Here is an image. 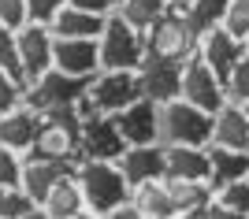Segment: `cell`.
<instances>
[{
  "label": "cell",
  "instance_id": "42",
  "mask_svg": "<svg viewBox=\"0 0 249 219\" xmlns=\"http://www.w3.org/2000/svg\"><path fill=\"white\" fill-rule=\"evenodd\" d=\"M145 219H175V216H145Z\"/></svg>",
  "mask_w": 249,
  "mask_h": 219
},
{
  "label": "cell",
  "instance_id": "28",
  "mask_svg": "<svg viewBox=\"0 0 249 219\" xmlns=\"http://www.w3.org/2000/svg\"><path fill=\"white\" fill-rule=\"evenodd\" d=\"M223 97H227V104H249V56H242L231 74L223 78Z\"/></svg>",
  "mask_w": 249,
  "mask_h": 219
},
{
  "label": "cell",
  "instance_id": "40",
  "mask_svg": "<svg viewBox=\"0 0 249 219\" xmlns=\"http://www.w3.org/2000/svg\"><path fill=\"white\" fill-rule=\"evenodd\" d=\"M22 219H49V216H45V212H41V208H34V212H30V216H22Z\"/></svg>",
  "mask_w": 249,
  "mask_h": 219
},
{
  "label": "cell",
  "instance_id": "39",
  "mask_svg": "<svg viewBox=\"0 0 249 219\" xmlns=\"http://www.w3.org/2000/svg\"><path fill=\"white\" fill-rule=\"evenodd\" d=\"M175 219H208V208H194V212H182Z\"/></svg>",
  "mask_w": 249,
  "mask_h": 219
},
{
  "label": "cell",
  "instance_id": "19",
  "mask_svg": "<svg viewBox=\"0 0 249 219\" xmlns=\"http://www.w3.org/2000/svg\"><path fill=\"white\" fill-rule=\"evenodd\" d=\"M37 119L41 115L30 112V108H15V112L0 115V149H11V152L26 156L34 134H37Z\"/></svg>",
  "mask_w": 249,
  "mask_h": 219
},
{
  "label": "cell",
  "instance_id": "22",
  "mask_svg": "<svg viewBox=\"0 0 249 219\" xmlns=\"http://www.w3.org/2000/svg\"><path fill=\"white\" fill-rule=\"evenodd\" d=\"M41 212H45L49 219H78V216L86 212L82 193H78V186H74V178H71V175L63 178V182H56V189L45 197Z\"/></svg>",
  "mask_w": 249,
  "mask_h": 219
},
{
  "label": "cell",
  "instance_id": "10",
  "mask_svg": "<svg viewBox=\"0 0 249 219\" xmlns=\"http://www.w3.org/2000/svg\"><path fill=\"white\" fill-rule=\"evenodd\" d=\"M52 37L49 26H34L26 22L22 30H15V49H19V67L26 82H37L45 71H52Z\"/></svg>",
  "mask_w": 249,
  "mask_h": 219
},
{
  "label": "cell",
  "instance_id": "26",
  "mask_svg": "<svg viewBox=\"0 0 249 219\" xmlns=\"http://www.w3.org/2000/svg\"><path fill=\"white\" fill-rule=\"evenodd\" d=\"M227 4L231 0H186V11H190V26H194V34H208L216 30L219 22H223V15H227Z\"/></svg>",
  "mask_w": 249,
  "mask_h": 219
},
{
  "label": "cell",
  "instance_id": "34",
  "mask_svg": "<svg viewBox=\"0 0 249 219\" xmlns=\"http://www.w3.org/2000/svg\"><path fill=\"white\" fill-rule=\"evenodd\" d=\"M0 26L4 30H22L26 26V0H0Z\"/></svg>",
  "mask_w": 249,
  "mask_h": 219
},
{
  "label": "cell",
  "instance_id": "5",
  "mask_svg": "<svg viewBox=\"0 0 249 219\" xmlns=\"http://www.w3.org/2000/svg\"><path fill=\"white\" fill-rule=\"evenodd\" d=\"M89 89V78H67L60 71H45L37 82L22 85V108L45 115L56 112V108H74Z\"/></svg>",
  "mask_w": 249,
  "mask_h": 219
},
{
  "label": "cell",
  "instance_id": "11",
  "mask_svg": "<svg viewBox=\"0 0 249 219\" xmlns=\"http://www.w3.org/2000/svg\"><path fill=\"white\" fill-rule=\"evenodd\" d=\"M178 82H182V63H167V60H142L138 67V85H142V97L149 104H171L178 101Z\"/></svg>",
  "mask_w": 249,
  "mask_h": 219
},
{
  "label": "cell",
  "instance_id": "38",
  "mask_svg": "<svg viewBox=\"0 0 249 219\" xmlns=\"http://www.w3.org/2000/svg\"><path fill=\"white\" fill-rule=\"evenodd\" d=\"M208 219H249V216H238V212H227L219 204H208Z\"/></svg>",
  "mask_w": 249,
  "mask_h": 219
},
{
  "label": "cell",
  "instance_id": "46",
  "mask_svg": "<svg viewBox=\"0 0 249 219\" xmlns=\"http://www.w3.org/2000/svg\"><path fill=\"white\" fill-rule=\"evenodd\" d=\"M164 4H175V0H164Z\"/></svg>",
  "mask_w": 249,
  "mask_h": 219
},
{
  "label": "cell",
  "instance_id": "48",
  "mask_svg": "<svg viewBox=\"0 0 249 219\" xmlns=\"http://www.w3.org/2000/svg\"><path fill=\"white\" fill-rule=\"evenodd\" d=\"M246 152H249V149H246Z\"/></svg>",
  "mask_w": 249,
  "mask_h": 219
},
{
  "label": "cell",
  "instance_id": "3",
  "mask_svg": "<svg viewBox=\"0 0 249 219\" xmlns=\"http://www.w3.org/2000/svg\"><path fill=\"white\" fill-rule=\"evenodd\" d=\"M208 141H212V115L182 104V101H171V104L156 108V145L208 149Z\"/></svg>",
  "mask_w": 249,
  "mask_h": 219
},
{
  "label": "cell",
  "instance_id": "35",
  "mask_svg": "<svg viewBox=\"0 0 249 219\" xmlns=\"http://www.w3.org/2000/svg\"><path fill=\"white\" fill-rule=\"evenodd\" d=\"M15 108H22V85L11 82L8 74L0 71V115L15 112Z\"/></svg>",
  "mask_w": 249,
  "mask_h": 219
},
{
  "label": "cell",
  "instance_id": "41",
  "mask_svg": "<svg viewBox=\"0 0 249 219\" xmlns=\"http://www.w3.org/2000/svg\"><path fill=\"white\" fill-rule=\"evenodd\" d=\"M78 219H104V216H89V212H82V216H78Z\"/></svg>",
  "mask_w": 249,
  "mask_h": 219
},
{
  "label": "cell",
  "instance_id": "29",
  "mask_svg": "<svg viewBox=\"0 0 249 219\" xmlns=\"http://www.w3.org/2000/svg\"><path fill=\"white\" fill-rule=\"evenodd\" d=\"M219 30L246 45V37H249V0H231L227 15H223V22H219Z\"/></svg>",
  "mask_w": 249,
  "mask_h": 219
},
{
  "label": "cell",
  "instance_id": "25",
  "mask_svg": "<svg viewBox=\"0 0 249 219\" xmlns=\"http://www.w3.org/2000/svg\"><path fill=\"white\" fill-rule=\"evenodd\" d=\"M164 0H123L119 8H115V15L130 26V30H138V34H145L149 26H153L160 15H164Z\"/></svg>",
  "mask_w": 249,
  "mask_h": 219
},
{
  "label": "cell",
  "instance_id": "43",
  "mask_svg": "<svg viewBox=\"0 0 249 219\" xmlns=\"http://www.w3.org/2000/svg\"><path fill=\"white\" fill-rule=\"evenodd\" d=\"M119 4H123V0H112V11H115V8H119Z\"/></svg>",
  "mask_w": 249,
  "mask_h": 219
},
{
  "label": "cell",
  "instance_id": "15",
  "mask_svg": "<svg viewBox=\"0 0 249 219\" xmlns=\"http://www.w3.org/2000/svg\"><path fill=\"white\" fill-rule=\"evenodd\" d=\"M74 167L67 164H41V160H22V178H19V189L26 193V197L41 208L45 197H49L52 189H56V182H63V178L71 175Z\"/></svg>",
  "mask_w": 249,
  "mask_h": 219
},
{
  "label": "cell",
  "instance_id": "36",
  "mask_svg": "<svg viewBox=\"0 0 249 219\" xmlns=\"http://www.w3.org/2000/svg\"><path fill=\"white\" fill-rule=\"evenodd\" d=\"M67 8L86 11V15H101V19H108V15H112V0H67Z\"/></svg>",
  "mask_w": 249,
  "mask_h": 219
},
{
  "label": "cell",
  "instance_id": "14",
  "mask_svg": "<svg viewBox=\"0 0 249 219\" xmlns=\"http://www.w3.org/2000/svg\"><path fill=\"white\" fill-rule=\"evenodd\" d=\"M52 71L67 78H93L101 71L97 41H52Z\"/></svg>",
  "mask_w": 249,
  "mask_h": 219
},
{
  "label": "cell",
  "instance_id": "21",
  "mask_svg": "<svg viewBox=\"0 0 249 219\" xmlns=\"http://www.w3.org/2000/svg\"><path fill=\"white\" fill-rule=\"evenodd\" d=\"M208 186H227L249 175V152H234V149H216L208 145Z\"/></svg>",
  "mask_w": 249,
  "mask_h": 219
},
{
  "label": "cell",
  "instance_id": "13",
  "mask_svg": "<svg viewBox=\"0 0 249 219\" xmlns=\"http://www.w3.org/2000/svg\"><path fill=\"white\" fill-rule=\"evenodd\" d=\"M115 167L123 171L126 186H145V182H160L164 178V145H126V152L115 160Z\"/></svg>",
  "mask_w": 249,
  "mask_h": 219
},
{
  "label": "cell",
  "instance_id": "18",
  "mask_svg": "<svg viewBox=\"0 0 249 219\" xmlns=\"http://www.w3.org/2000/svg\"><path fill=\"white\" fill-rule=\"evenodd\" d=\"M208 149H164V178L175 182H208Z\"/></svg>",
  "mask_w": 249,
  "mask_h": 219
},
{
  "label": "cell",
  "instance_id": "4",
  "mask_svg": "<svg viewBox=\"0 0 249 219\" xmlns=\"http://www.w3.org/2000/svg\"><path fill=\"white\" fill-rule=\"evenodd\" d=\"M145 60V41L142 34L130 30L119 15H108L104 19V30L97 37V63L101 71H138Z\"/></svg>",
  "mask_w": 249,
  "mask_h": 219
},
{
  "label": "cell",
  "instance_id": "31",
  "mask_svg": "<svg viewBox=\"0 0 249 219\" xmlns=\"http://www.w3.org/2000/svg\"><path fill=\"white\" fill-rule=\"evenodd\" d=\"M34 208H37V204H34L19 186L0 189V219H22V216H30Z\"/></svg>",
  "mask_w": 249,
  "mask_h": 219
},
{
  "label": "cell",
  "instance_id": "1",
  "mask_svg": "<svg viewBox=\"0 0 249 219\" xmlns=\"http://www.w3.org/2000/svg\"><path fill=\"white\" fill-rule=\"evenodd\" d=\"M78 130H82V115L74 108H56L37 119V134L22 160H41V164H67L74 167L82 160L78 152Z\"/></svg>",
  "mask_w": 249,
  "mask_h": 219
},
{
  "label": "cell",
  "instance_id": "7",
  "mask_svg": "<svg viewBox=\"0 0 249 219\" xmlns=\"http://www.w3.org/2000/svg\"><path fill=\"white\" fill-rule=\"evenodd\" d=\"M142 41H145V56L149 60H167V63H186L190 56L197 52V34L190 22H178V19H160L142 34Z\"/></svg>",
  "mask_w": 249,
  "mask_h": 219
},
{
  "label": "cell",
  "instance_id": "33",
  "mask_svg": "<svg viewBox=\"0 0 249 219\" xmlns=\"http://www.w3.org/2000/svg\"><path fill=\"white\" fill-rule=\"evenodd\" d=\"M19 178H22V156L11 149H0V189L19 186Z\"/></svg>",
  "mask_w": 249,
  "mask_h": 219
},
{
  "label": "cell",
  "instance_id": "9",
  "mask_svg": "<svg viewBox=\"0 0 249 219\" xmlns=\"http://www.w3.org/2000/svg\"><path fill=\"white\" fill-rule=\"evenodd\" d=\"M78 152H82V160H93V164H115L123 156L126 141H123V134H119L112 115H89V119H82Z\"/></svg>",
  "mask_w": 249,
  "mask_h": 219
},
{
  "label": "cell",
  "instance_id": "30",
  "mask_svg": "<svg viewBox=\"0 0 249 219\" xmlns=\"http://www.w3.org/2000/svg\"><path fill=\"white\" fill-rule=\"evenodd\" d=\"M0 71L8 74L11 82L26 85V78H22V67H19V49H15V34L4 30V26H0Z\"/></svg>",
  "mask_w": 249,
  "mask_h": 219
},
{
  "label": "cell",
  "instance_id": "17",
  "mask_svg": "<svg viewBox=\"0 0 249 219\" xmlns=\"http://www.w3.org/2000/svg\"><path fill=\"white\" fill-rule=\"evenodd\" d=\"M208 145L234 149V152H246L249 149V119L238 104H223L212 115V141Z\"/></svg>",
  "mask_w": 249,
  "mask_h": 219
},
{
  "label": "cell",
  "instance_id": "45",
  "mask_svg": "<svg viewBox=\"0 0 249 219\" xmlns=\"http://www.w3.org/2000/svg\"><path fill=\"white\" fill-rule=\"evenodd\" d=\"M246 56H249V37H246Z\"/></svg>",
  "mask_w": 249,
  "mask_h": 219
},
{
  "label": "cell",
  "instance_id": "32",
  "mask_svg": "<svg viewBox=\"0 0 249 219\" xmlns=\"http://www.w3.org/2000/svg\"><path fill=\"white\" fill-rule=\"evenodd\" d=\"M63 8H67V0H26V22H34V26H52Z\"/></svg>",
  "mask_w": 249,
  "mask_h": 219
},
{
  "label": "cell",
  "instance_id": "20",
  "mask_svg": "<svg viewBox=\"0 0 249 219\" xmlns=\"http://www.w3.org/2000/svg\"><path fill=\"white\" fill-rule=\"evenodd\" d=\"M101 30H104L101 15H86V11H74V8H63L56 15V22L49 26L56 41H97Z\"/></svg>",
  "mask_w": 249,
  "mask_h": 219
},
{
  "label": "cell",
  "instance_id": "16",
  "mask_svg": "<svg viewBox=\"0 0 249 219\" xmlns=\"http://www.w3.org/2000/svg\"><path fill=\"white\" fill-rule=\"evenodd\" d=\"M112 119L126 145H156V104H149L145 97L134 101L126 112L112 115Z\"/></svg>",
  "mask_w": 249,
  "mask_h": 219
},
{
  "label": "cell",
  "instance_id": "2",
  "mask_svg": "<svg viewBox=\"0 0 249 219\" xmlns=\"http://www.w3.org/2000/svg\"><path fill=\"white\" fill-rule=\"evenodd\" d=\"M74 186L82 193V204L89 216H112L119 204L130 201V186H126L123 171L115 164H93V160H78L71 171Z\"/></svg>",
  "mask_w": 249,
  "mask_h": 219
},
{
  "label": "cell",
  "instance_id": "44",
  "mask_svg": "<svg viewBox=\"0 0 249 219\" xmlns=\"http://www.w3.org/2000/svg\"><path fill=\"white\" fill-rule=\"evenodd\" d=\"M242 112H246V119H249V104H242Z\"/></svg>",
  "mask_w": 249,
  "mask_h": 219
},
{
  "label": "cell",
  "instance_id": "37",
  "mask_svg": "<svg viewBox=\"0 0 249 219\" xmlns=\"http://www.w3.org/2000/svg\"><path fill=\"white\" fill-rule=\"evenodd\" d=\"M104 219H145V216H142V212H138L134 204L126 201V204H119V208H115L112 216H104Z\"/></svg>",
  "mask_w": 249,
  "mask_h": 219
},
{
  "label": "cell",
  "instance_id": "12",
  "mask_svg": "<svg viewBox=\"0 0 249 219\" xmlns=\"http://www.w3.org/2000/svg\"><path fill=\"white\" fill-rule=\"evenodd\" d=\"M194 56H197L208 71L216 74L219 82H223V78L231 74V67L246 56V45L234 41L231 34H223L216 26V30H208V34H201V37H197V52H194Z\"/></svg>",
  "mask_w": 249,
  "mask_h": 219
},
{
  "label": "cell",
  "instance_id": "24",
  "mask_svg": "<svg viewBox=\"0 0 249 219\" xmlns=\"http://www.w3.org/2000/svg\"><path fill=\"white\" fill-rule=\"evenodd\" d=\"M130 204H134L142 216H175L164 178H160V182H145V186H134L130 189Z\"/></svg>",
  "mask_w": 249,
  "mask_h": 219
},
{
  "label": "cell",
  "instance_id": "27",
  "mask_svg": "<svg viewBox=\"0 0 249 219\" xmlns=\"http://www.w3.org/2000/svg\"><path fill=\"white\" fill-rule=\"evenodd\" d=\"M212 204L227 212H238V216H249V182L238 178V182H227V186H216L212 189Z\"/></svg>",
  "mask_w": 249,
  "mask_h": 219
},
{
  "label": "cell",
  "instance_id": "23",
  "mask_svg": "<svg viewBox=\"0 0 249 219\" xmlns=\"http://www.w3.org/2000/svg\"><path fill=\"white\" fill-rule=\"evenodd\" d=\"M164 186H167V197H171L175 216L212 204V186L208 182H175V178H164Z\"/></svg>",
  "mask_w": 249,
  "mask_h": 219
},
{
  "label": "cell",
  "instance_id": "6",
  "mask_svg": "<svg viewBox=\"0 0 249 219\" xmlns=\"http://www.w3.org/2000/svg\"><path fill=\"white\" fill-rule=\"evenodd\" d=\"M86 101L97 115H119L126 108L142 101V85H138V71H97L89 78Z\"/></svg>",
  "mask_w": 249,
  "mask_h": 219
},
{
  "label": "cell",
  "instance_id": "47",
  "mask_svg": "<svg viewBox=\"0 0 249 219\" xmlns=\"http://www.w3.org/2000/svg\"><path fill=\"white\" fill-rule=\"evenodd\" d=\"M246 182H249V175H246Z\"/></svg>",
  "mask_w": 249,
  "mask_h": 219
},
{
  "label": "cell",
  "instance_id": "8",
  "mask_svg": "<svg viewBox=\"0 0 249 219\" xmlns=\"http://www.w3.org/2000/svg\"><path fill=\"white\" fill-rule=\"evenodd\" d=\"M178 101H182V104H190V108H197V112H205V115H216L219 108L227 104V97H223V82L208 71L197 56H190V60L182 63Z\"/></svg>",
  "mask_w": 249,
  "mask_h": 219
}]
</instances>
